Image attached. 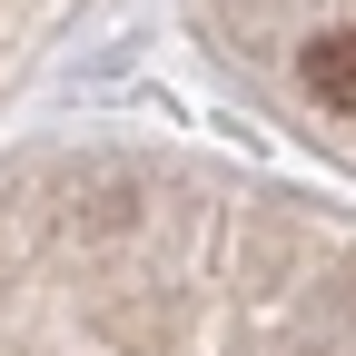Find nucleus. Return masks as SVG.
Masks as SVG:
<instances>
[{"label":"nucleus","mask_w":356,"mask_h":356,"mask_svg":"<svg viewBox=\"0 0 356 356\" xmlns=\"http://www.w3.org/2000/svg\"><path fill=\"white\" fill-rule=\"evenodd\" d=\"M297 79H307V99H317V109L356 119V30H317V40H307V60H297Z\"/></svg>","instance_id":"1"}]
</instances>
